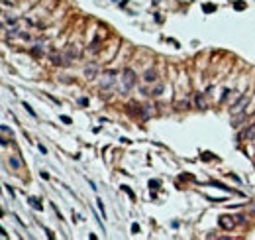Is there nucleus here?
<instances>
[{
    "instance_id": "nucleus-1",
    "label": "nucleus",
    "mask_w": 255,
    "mask_h": 240,
    "mask_svg": "<svg viewBox=\"0 0 255 240\" xmlns=\"http://www.w3.org/2000/svg\"><path fill=\"white\" fill-rule=\"evenodd\" d=\"M234 221H232V216H220V227L226 228V230H230V228H234Z\"/></svg>"
},
{
    "instance_id": "nucleus-2",
    "label": "nucleus",
    "mask_w": 255,
    "mask_h": 240,
    "mask_svg": "<svg viewBox=\"0 0 255 240\" xmlns=\"http://www.w3.org/2000/svg\"><path fill=\"white\" fill-rule=\"evenodd\" d=\"M124 75H126V77H124V83H126V87H128V89H132V85H134V73H132L130 69H126V71H124Z\"/></svg>"
},
{
    "instance_id": "nucleus-3",
    "label": "nucleus",
    "mask_w": 255,
    "mask_h": 240,
    "mask_svg": "<svg viewBox=\"0 0 255 240\" xmlns=\"http://www.w3.org/2000/svg\"><path fill=\"white\" fill-rule=\"evenodd\" d=\"M8 163H10V167H12L14 171H18L20 167H22V162H20L18 157H14V156H10V159H8Z\"/></svg>"
},
{
    "instance_id": "nucleus-4",
    "label": "nucleus",
    "mask_w": 255,
    "mask_h": 240,
    "mask_svg": "<svg viewBox=\"0 0 255 240\" xmlns=\"http://www.w3.org/2000/svg\"><path fill=\"white\" fill-rule=\"evenodd\" d=\"M28 201H30V205H32V207H33L35 211H41V209H43V205L39 203V199H35V197H30Z\"/></svg>"
},
{
    "instance_id": "nucleus-5",
    "label": "nucleus",
    "mask_w": 255,
    "mask_h": 240,
    "mask_svg": "<svg viewBox=\"0 0 255 240\" xmlns=\"http://www.w3.org/2000/svg\"><path fill=\"white\" fill-rule=\"evenodd\" d=\"M202 10L206 12V14H210V12H216V6H214V4H204Z\"/></svg>"
},
{
    "instance_id": "nucleus-6",
    "label": "nucleus",
    "mask_w": 255,
    "mask_h": 240,
    "mask_svg": "<svg viewBox=\"0 0 255 240\" xmlns=\"http://www.w3.org/2000/svg\"><path fill=\"white\" fill-rule=\"evenodd\" d=\"M214 187H220V189H224V191H230V193H236V191H232V189L230 187H226L224 183H220V181H214V183H212Z\"/></svg>"
},
{
    "instance_id": "nucleus-7",
    "label": "nucleus",
    "mask_w": 255,
    "mask_h": 240,
    "mask_svg": "<svg viewBox=\"0 0 255 240\" xmlns=\"http://www.w3.org/2000/svg\"><path fill=\"white\" fill-rule=\"evenodd\" d=\"M145 81H147V83L155 81V73H153V71H147V73H145Z\"/></svg>"
},
{
    "instance_id": "nucleus-8",
    "label": "nucleus",
    "mask_w": 255,
    "mask_h": 240,
    "mask_svg": "<svg viewBox=\"0 0 255 240\" xmlns=\"http://www.w3.org/2000/svg\"><path fill=\"white\" fill-rule=\"evenodd\" d=\"M234 8H236V10H243V8H245V2L237 0V2H234Z\"/></svg>"
},
{
    "instance_id": "nucleus-9",
    "label": "nucleus",
    "mask_w": 255,
    "mask_h": 240,
    "mask_svg": "<svg viewBox=\"0 0 255 240\" xmlns=\"http://www.w3.org/2000/svg\"><path fill=\"white\" fill-rule=\"evenodd\" d=\"M96 203H98V211H100V215H102V216H106V211H104V203H102L100 199H98Z\"/></svg>"
},
{
    "instance_id": "nucleus-10",
    "label": "nucleus",
    "mask_w": 255,
    "mask_h": 240,
    "mask_svg": "<svg viewBox=\"0 0 255 240\" xmlns=\"http://www.w3.org/2000/svg\"><path fill=\"white\" fill-rule=\"evenodd\" d=\"M122 191H126V193H128V195H130L132 199H135V195H134L132 191H130V187H128V185H122Z\"/></svg>"
},
{
    "instance_id": "nucleus-11",
    "label": "nucleus",
    "mask_w": 255,
    "mask_h": 240,
    "mask_svg": "<svg viewBox=\"0 0 255 240\" xmlns=\"http://www.w3.org/2000/svg\"><path fill=\"white\" fill-rule=\"evenodd\" d=\"M149 189H153V191H155V189H159V181H149Z\"/></svg>"
},
{
    "instance_id": "nucleus-12",
    "label": "nucleus",
    "mask_w": 255,
    "mask_h": 240,
    "mask_svg": "<svg viewBox=\"0 0 255 240\" xmlns=\"http://www.w3.org/2000/svg\"><path fill=\"white\" fill-rule=\"evenodd\" d=\"M94 73H96V69H94V67L86 69V77H89V79H92V77H94Z\"/></svg>"
},
{
    "instance_id": "nucleus-13",
    "label": "nucleus",
    "mask_w": 255,
    "mask_h": 240,
    "mask_svg": "<svg viewBox=\"0 0 255 240\" xmlns=\"http://www.w3.org/2000/svg\"><path fill=\"white\" fill-rule=\"evenodd\" d=\"M24 108H26V110H28V112H30V114L33 116V118H35V112H33V108H32L30 104H26V103H24Z\"/></svg>"
},
{
    "instance_id": "nucleus-14",
    "label": "nucleus",
    "mask_w": 255,
    "mask_h": 240,
    "mask_svg": "<svg viewBox=\"0 0 255 240\" xmlns=\"http://www.w3.org/2000/svg\"><path fill=\"white\" fill-rule=\"evenodd\" d=\"M79 104H81V106H86V104H89V99H86V97H83L81 100H79Z\"/></svg>"
},
{
    "instance_id": "nucleus-15",
    "label": "nucleus",
    "mask_w": 255,
    "mask_h": 240,
    "mask_svg": "<svg viewBox=\"0 0 255 240\" xmlns=\"http://www.w3.org/2000/svg\"><path fill=\"white\" fill-rule=\"evenodd\" d=\"M61 120L65 122V124H73V120L69 118V116H61Z\"/></svg>"
},
{
    "instance_id": "nucleus-16",
    "label": "nucleus",
    "mask_w": 255,
    "mask_h": 240,
    "mask_svg": "<svg viewBox=\"0 0 255 240\" xmlns=\"http://www.w3.org/2000/svg\"><path fill=\"white\" fill-rule=\"evenodd\" d=\"M132 232H134V234H135V232H140V224L134 222V224H132Z\"/></svg>"
},
{
    "instance_id": "nucleus-17",
    "label": "nucleus",
    "mask_w": 255,
    "mask_h": 240,
    "mask_svg": "<svg viewBox=\"0 0 255 240\" xmlns=\"http://www.w3.org/2000/svg\"><path fill=\"white\" fill-rule=\"evenodd\" d=\"M253 213H255V209H253Z\"/></svg>"
}]
</instances>
